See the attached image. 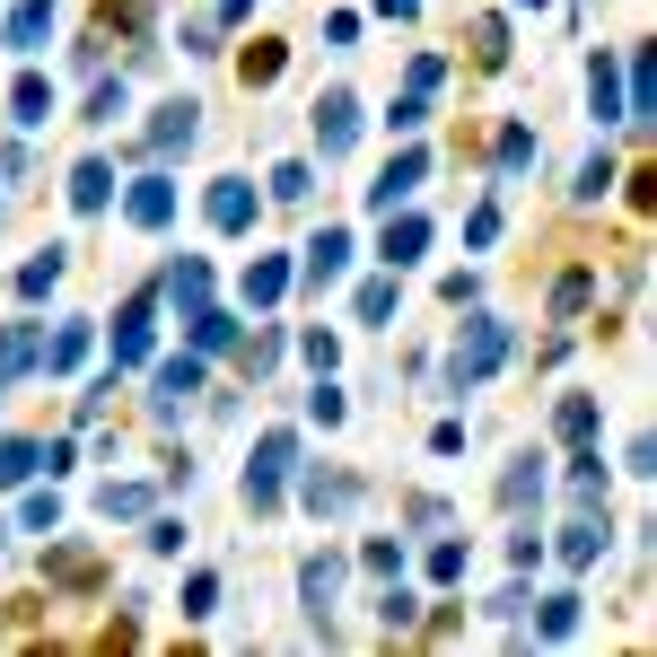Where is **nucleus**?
<instances>
[{
  "instance_id": "nucleus-1",
  "label": "nucleus",
  "mask_w": 657,
  "mask_h": 657,
  "mask_svg": "<svg viewBox=\"0 0 657 657\" xmlns=\"http://www.w3.org/2000/svg\"><path fill=\"white\" fill-rule=\"evenodd\" d=\"M500 359H509V325H491V316H482V325L465 333V351H456V386H482Z\"/></svg>"
},
{
  "instance_id": "nucleus-2",
  "label": "nucleus",
  "mask_w": 657,
  "mask_h": 657,
  "mask_svg": "<svg viewBox=\"0 0 657 657\" xmlns=\"http://www.w3.org/2000/svg\"><path fill=\"white\" fill-rule=\"evenodd\" d=\"M351 140H359V106H351V88H325V97H316V149L342 158Z\"/></svg>"
},
{
  "instance_id": "nucleus-3",
  "label": "nucleus",
  "mask_w": 657,
  "mask_h": 657,
  "mask_svg": "<svg viewBox=\"0 0 657 657\" xmlns=\"http://www.w3.org/2000/svg\"><path fill=\"white\" fill-rule=\"evenodd\" d=\"M299 587H307V614H316V632L333 640V596H342V552H316V561L299 570Z\"/></svg>"
},
{
  "instance_id": "nucleus-4",
  "label": "nucleus",
  "mask_w": 657,
  "mask_h": 657,
  "mask_svg": "<svg viewBox=\"0 0 657 657\" xmlns=\"http://www.w3.org/2000/svg\"><path fill=\"white\" fill-rule=\"evenodd\" d=\"M194 395H202V359L185 351V359L158 368V421H176V404H194Z\"/></svg>"
},
{
  "instance_id": "nucleus-5",
  "label": "nucleus",
  "mask_w": 657,
  "mask_h": 657,
  "mask_svg": "<svg viewBox=\"0 0 657 657\" xmlns=\"http://www.w3.org/2000/svg\"><path fill=\"white\" fill-rule=\"evenodd\" d=\"M194 97H176V106H158V123H149V149H158V158H176V149H185V140H194V132H202V123H194Z\"/></svg>"
},
{
  "instance_id": "nucleus-6",
  "label": "nucleus",
  "mask_w": 657,
  "mask_h": 657,
  "mask_svg": "<svg viewBox=\"0 0 657 657\" xmlns=\"http://www.w3.org/2000/svg\"><path fill=\"white\" fill-rule=\"evenodd\" d=\"M123 211H132V228H167V219H176V185H167V176H140Z\"/></svg>"
},
{
  "instance_id": "nucleus-7",
  "label": "nucleus",
  "mask_w": 657,
  "mask_h": 657,
  "mask_svg": "<svg viewBox=\"0 0 657 657\" xmlns=\"http://www.w3.org/2000/svg\"><path fill=\"white\" fill-rule=\"evenodd\" d=\"M421 167H430V158H421V149H404V158H395V167H386V176L368 185V211H395V202H404V194L421 185Z\"/></svg>"
},
{
  "instance_id": "nucleus-8",
  "label": "nucleus",
  "mask_w": 657,
  "mask_h": 657,
  "mask_svg": "<svg viewBox=\"0 0 657 657\" xmlns=\"http://www.w3.org/2000/svg\"><path fill=\"white\" fill-rule=\"evenodd\" d=\"M342 263H351V237H342V228H325V237L307 246V281L325 290V281H342Z\"/></svg>"
},
{
  "instance_id": "nucleus-9",
  "label": "nucleus",
  "mask_w": 657,
  "mask_h": 657,
  "mask_svg": "<svg viewBox=\"0 0 657 657\" xmlns=\"http://www.w3.org/2000/svg\"><path fill=\"white\" fill-rule=\"evenodd\" d=\"M44 27H53V0H18V18L0 27V44H18V53H27V44H44Z\"/></svg>"
},
{
  "instance_id": "nucleus-10",
  "label": "nucleus",
  "mask_w": 657,
  "mask_h": 657,
  "mask_svg": "<svg viewBox=\"0 0 657 657\" xmlns=\"http://www.w3.org/2000/svg\"><path fill=\"white\" fill-rule=\"evenodd\" d=\"M421 246H430V228H421V219H395V211H386V272H404Z\"/></svg>"
},
{
  "instance_id": "nucleus-11",
  "label": "nucleus",
  "mask_w": 657,
  "mask_h": 657,
  "mask_svg": "<svg viewBox=\"0 0 657 657\" xmlns=\"http://www.w3.org/2000/svg\"><path fill=\"white\" fill-rule=\"evenodd\" d=\"M587 97H596V114H605V123H623V71H614L605 53H596V71H587Z\"/></svg>"
},
{
  "instance_id": "nucleus-12",
  "label": "nucleus",
  "mask_w": 657,
  "mask_h": 657,
  "mask_svg": "<svg viewBox=\"0 0 657 657\" xmlns=\"http://www.w3.org/2000/svg\"><path fill=\"white\" fill-rule=\"evenodd\" d=\"M106 194H114V167H106V158H88V167L71 176V202H80V211H106Z\"/></svg>"
},
{
  "instance_id": "nucleus-13",
  "label": "nucleus",
  "mask_w": 657,
  "mask_h": 657,
  "mask_svg": "<svg viewBox=\"0 0 657 657\" xmlns=\"http://www.w3.org/2000/svg\"><path fill=\"white\" fill-rule=\"evenodd\" d=\"M211 228H254V194H246V185H219L211 194Z\"/></svg>"
},
{
  "instance_id": "nucleus-14",
  "label": "nucleus",
  "mask_w": 657,
  "mask_h": 657,
  "mask_svg": "<svg viewBox=\"0 0 657 657\" xmlns=\"http://www.w3.org/2000/svg\"><path fill=\"white\" fill-rule=\"evenodd\" d=\"M596 552H605V526H596V518H578V526L561 535V561H570V570H587Z\"/></svg>"
},
{
  "instance_id": "nucleus-15",
  "label": "nucleus",
  "mask_w": 657,
  "mask_h": 657,
  "mask_svg": "<svg viewBox=\"0 0 657 657\" xmlns=\"http://www.w3.org/2000/svg\"><path fill=\"white\" fill-rule=\"evenodd\" d=\"M27 359H44V333H0V386H9Z\"/></svg>"
},
{
  "instance_id": "nucleus-16",
  "label": "nucleus",
  "mask_w": 657,
  "mask_h": 657,
  "mask_svg": "<svg viewBox=\"0 0 657 657\" xmlns=\"http://www.w3.org/2000/svg\"><path fill=\"white\" fill-rule=\"evenodd\" d=\"M194 342H202V351H228V342H237V316H219L211 299H202V307H194Z\"/></svg>"
},
{
  "instance_id": "nucleus-17",
  "label": "nucleus",
  "mask_w": 657,
  "mask_h": 657,
  "mask_svg": "<svg viewBox=\"0 0 657 657\" xmlns=\"http://www.w3.org/2000/svg\"><path fill=\"white\" fill-rule=\"evenodd\" d=\"M167 290H176V307H202V299H211V263H176Z\"/></svg>"
},
{
  "instance_id": "nucleus-18",
  "label": "nucleus",
  "mask_w": 657,
  "mask_h": 657,
  "mask_svg": "<svg viewBox=\"0 0 657 657\" xmlns=\"http://www.w3.org/2000/svg\"><path fill=\"white\" fill-rule=\"evenodd\" d=\"M35 465H44V447H35V438H9V447H0V482H27Z\"/></svg>"
},
{
  "instance_id": "nucleus-19",
  "label": "nucleus",
  "mask_w": 657,
  "mask_h": 657,
  "mask_svg": "<svg viewBox=\"0 0 657 657\" xmlns=\"http://www.w3.org/2000/svg\"><path fill=\"white\" fill-rule=\"evenodd\" d=\"M9 106H18V123L35 132V123L53 114V88H44V80H18V97H9Z\"/></svg>"
},
{
  "instance_id": "nucleus-20",
  "label": "nucleus",
  "mask_w": 657,
  "mask_h": 657,
  "mask_svg": "<svg viewBox=\"0 0 657 657\" xmlns=\"http://www.w3.org/2000/svg\"><path fill=\"white\" fill-rule=\"evenodd\" d=\"M307 509L325 518V509H351V482L342 473H307Z\"/></svg>"
},
{
  "instance_id": "nucleus-21",
  "label": "nucleus",
  "mask_w": 657,
  "mask_h": 657,
  "mask_svg": "<svg viewBox=\"0 0 657 657\" xmlns=\"http://www.w3.org/2000/svg\"><path fill=\"white\" fill-rule=\"evenodd\" d=\"M544 640H570L578 632V596H544V623H535Z\"/></svg>"
},
{
  "instance_id": "nucleus-22",
  "label": "nucleus",
  "mask_w": 657,
  "mask_h": 657,
  "mask_svg": "<svg viewBox=\"0 0 657 657\" xmlns=\"http://www.w3.org/2000/svg\"><path fill=\"white\" fill-rule=\"evenodd\" d=\"M237 71H246V88H272V80H281V44H254Z\"/></svg>"
},
{
  "instance_id": "nucleus-23",
  "label": "nucleus",
  "mask_w": 657,
  "mask_h": 657,
  "mask_svg": "<svg viewBox=\"0 0 657 657\" xmlns=\"http://www.w3.org/2000/svg\"><path fill=\"white\" fill-rule=\"evenodd\" d=\"M526 158H535V132H526V123H509V132H500V176H518Z\"/></svg>"
},
{
  "instance_id": "nucleus-24",
  "label": "nucleus",
  "mask_w": 657,
  "mask_h": 657,
  "mask_svg": "<svg viewBox=\"0 0 657 657\" xmlns=\"http://www.w3.org/2000/svg\"><path fill=\"white\" fill-rule=\"evenodd\" d=\"M281 290H290V263H272V254H263V263L246 272V299H281Z\"/></svg>"
},
{
  "instance_id": "nucleus-25",
  "label": "nucleus",
  "mask_w": 657,
  "mask_h": 657,
  "mask_svg": "<svg viewBox=\"0 0 657 657\" xmlns=\"http://www.w3.org/2000/svg\"><path fill=\"white\" fill-rule=\"evenodd\" d=\"M97 509H106V518H140V509H149V491H140V482H106V500H97Z\"/></svg>"
},
{
  "instance_id": "nucleus-26",
  "label": "nucleus",
  "mask_w": 657,
  "mask_h": 657,
  "mask_svg": "<svg viewBox=\"0 0 657 657\" xmlns=\"http://www.w3.org/2000/svg\"><path fill=\"white\" fill-rule=\"evenodd\" d=\"M473 53L500 71V62H509V27H500V18H482V27H473Z\"/></svg>"
},
{
  "instance_id": "nucleus-27",
  "label": "nucleus",
  "mask_w": 657,
  "mask_h": 657,
  "mask_svg": "<svg viewBox=\"0 0 657 657\" xmlns=\"http://www.w3.org/2000/svg\"><path fill=\"white\" fill-rule=\"evenodd\" d=\"M605 194H614V158H587L578 167V202H605Z\"/></svg>"
},
{
  "instance_id": "nucleus-28",
  "label": "nucleus",
  "mask_w": 657,
  "mask_h": 657,
  "mask_svg": "<svg viewBox=\"0 0 657 657\" xmlns=\"http://www.w3.org/2000/svg\"><path fill=\"white\" fill-rule=\"evenodd\" d=\"M44 570H53V578H62V587H88V578H97V561H88V552H53V561H44Z\"/></svg>"
},
{
  "instance_id": "nucleus-29",
  "label": "nucleus",
  "mask_w": 657,
  "mask_h": 657,
  "mask_svg": "<svg viewBox=\"0 0 657 657\" xmlns=\"http://www.w3.org/2000/svg\"><path fill=\"white\" fill-rule=\"evenodd\" d=\"M80 351H88V325H62V333H53V351H44V359H53V368H80Z\"/></svg>"
},
{
  "instance_id": "nucleus-30",
  "label": "nucleus",
  "mask_w": 657,
  "mask_h": 657,
  "mask_svg": "<svg viewBox=\"0 0 657 657\" xmlns=\"http://www.w3.org/2000/svg\"><path fill=\"white\" fill-rule=\"evenodd\" d=\"M53 281H62V254H44V263H27V272H18V290H27V299H44Z\"/></svg>"
},
{
  "instance_id": "nucleus-31",
  "label": "nucleus",
  "mask_w": 657,
  "mask_h": 657,
  "mask_svg": "<svg viewBox=\"0 0 657 657\" xmlns=\"http://www.w3.org/2000/svg\"><path fill=\"white\" fill-rule=\"evenodd\" d=\"M587 290H596V281H587V272H570V281L552 290V316H578V307H587Z\"/></svg>"
},
{
  "instance_id": "nucleus-32",
  "label": "nucleus",
  "mask_w": 657,
  "mask_h": 657,
  "mask_svg": "<svg viewBox=\"0 0 657 657\" xmlns=\"http://www.w3.org/2000/svg\"><path fill=\"white\" fill-rule=\"evenodd\" d=\"M359 316L386 325V316H395V281H368V290H359Z\"/></svg>"
},
{
  "instance_id": "nucleus-33",
  "label": "nucleus",
  "mask_w": 657,
  "mask_h": 657,
  "mask_svg": "<svg viewBox=\"0 0 657 657\" xmlns=\"http://www.w3.org/2000/svg\"><path fill=\"white\" fill-rule=\"evenodd\" d=\"M132 106V88H123V80H106V88H97V97H88V123H114V114Z\"/></svg>"
},
{
  "instance_id": "nucleus-34",
  "label": "nucleus",
  "mask_w": 657,
  "mask_h": 657,
  "mask_svg": "<svg viewBox=\"0 0 657 657\" xmlns=\"http://www.w3.org/2000/svg\"><path fill=\"white\" fill-rule=\"evenodd\" d=\"M272 194H281V202H307V167H299V158H290V167H272Z\"/></svg>"
},
{
  "instance_id": "nucleus-35",
  "label": "nucleus",
  "mask_w": 657,
  "mask_h": 657,
  "mask_svg": "<svg viewBox=\"0 0 657 657\" xmlns=\"http://www.w3.org/2000/svg\"><path fill=\"white\" fill-rule=\"evenodd\" d=\"M272 359H281V333H254V342H246V377H263Z\"/></svg>"
},
{
  "instance_id": "nucleus-36",
  "label": "nucleus",
  "mask_w": 657,
  "mask_h": 657,
  "mask_svg": "<svg viewBox=\"0 0 657 657\" xmlns=\"http://www.w3.org/2000/svg\"><path fill=\"white\" fill-rule=\"evenodd\" d=\"M413 614H421V605H413V596H404V587H395V596H386V605H377V623H386V632H413Z\"/></svg>"
},
{
  "instance_id": "nucleus-37",
  "label": "nucleus",
  "mask_w": 657,
  "mask_h": 657,
  "mask_svg": "<svg viewBox=\"0 0 657 657\" xmlns=\"http://www.w3.org/2000/svg\"><path fill=\"white\" fill-rule=\"evenodd\" d=\"M211 596H219V578H211V570H202V578H185V614H194V623L211 614Z\"/></svg>"
},
{
  "instance_id": "nucleus-38",
  "label": "nucleus",
  "mask_w": 657,
  "mask_h": 657,
  "mask_svg": "<svg viewBox=\"0 0 657 657\" xmlns=\"http://www.w3.org/2000/svg\"><path fill=\"white\" fill-rule=\"evenodd\" d=\"M596 430V404H587V395H578V404H561V438H587Z\"/></svg>"
},
{
  "instance_id": "nucleus-39",
  "label": "nucleus",
  "mask_w": 657,
  "mask_h": 657,
  "mask_svg": "<svg viewBox=\"0 0 657 657\" xmlns=\"http://www.w3.org/2000/svg\"><path fill=\"white\" fill-rule=\"evenodd\" d=\"M430 578H465V544H438L430 552Z\"/></svg>"
},
{
  "instance_id": "nucleus-40",
  "label": "nucleus",
  "mask_w": 657,
  "mask_h": 657,
  "mask_svg": "<svg viewBox=\"0 0 657 657\" xmlns=\"http://www.w3.org/2000/svg\"><path fill=\"white\" fill-rule=\"evenodd\" d=\"M518 9H544V0H518Z\"/></svg>"
}]
</instances>
